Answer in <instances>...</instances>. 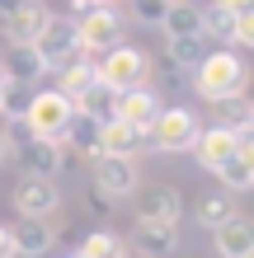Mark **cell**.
<instances>
[{
	"label": "cell",
	"instance_id": "obj_18",
	"mask_svg": "<svg viewBox=\"0 0 254 258\" xmlns=\"http://www.w3.org/2000/svg\"><path fill=\"white\" fill-rule=\"evenodd\" d=\"M217 178H221V188H226V192H249L254 188V146L240 141V150L217 169Z\"/></svg>",
	"mask_w": 254,
	"mask_h": 258
},
{
	"label": "cell",
	"instance_id": "obj_20",
	"mask_svg": "<svg viewBox=\"0 0 254 258\" xmlns=\"http://www.w3.org/2000/svg\"><path fill=\"white\" fill-rule=\"evenodd\" d=\"M174 230L179 225H160V221H137L132 225V249H141L146 258H160L174 249Z\"/></svg>",
	"mask_w": 254,
	"mask_h": 258
},
{
	"label": "cell",
	"instance_id": "obj_37",
	"mask_svg": "<svg viewBox=\"0 0 254 258\" xmlns=\"http://www.w3.org/2000/svg\"><path fill=\"white\" fill-rule=\"evenodd\" d=\"M0 89H5V75H0Z\"/></svg>",
	"mask_w": 254,
	"mask_h": 258
},
{
	"label": "cell",
	"instance_id": "obj_29",
	"mask_svg": "<svg viewBox=\"0 0 254 258\" xmlns=\"http://www.w3.org/2000/svg\"><path fill=\"white\" fill-rule=\"evenodd\" d=\"M28 99H33V89H28V85H10L5 80V89H0V113H5L10 122H19V117L28 113Z\"/></svg>",
	"mask_w": 254,
	"mask_h": 258
},
{
	"label": "cell",
	"instance_id": "obj_15",
	"mask_svg": "<svg viewBox=\"0 0 254 258\" xmlns=\"http://www.w3.org/2000/svg\"><path fill=\"white\" fill-rule=\"evenodd\" d=\"M0 75H5L10 85H28V89H33V85L42 80V75H47V66L38 61V52H33V47H24V42H19V47H5Z\"/></svg>",
	"mask_w": 254,
	"mask_h": 258
},
{
	"label": "cell",
	"instance_id": "obj_21",
	"mask_svg": "<svg viewBox=\"0 0 254 258\" xmlns=\"http://www.w3.org/2000/svg\"><path fill=\"white\" fill-rule=\"evenodd\" d=\"M160 28H165V38H202V10H193L188 0H170Z\"/></svg>",
	"mask_w": 254,
	"mask_h": 258
},
{
	"label": "cell",
	"instance_id": "obj_16",
	"mask_svg": "<svg viewBox=\"0 0 254 258\" xmlns=\"http://www.w3.org/2000/svg\"><path fill=\"white\" fill-rule=\"evenodd\" d=\"M137 221L179 225V192L174 188H141V197H137Z\"/></svg>",
	"mask_w": 254,
	"mask_h": 258
},
{
	"label": "cell",
	"instance_id": "obj_11",
	"mask_svg": "<svg viewBox=\"0 0 254 258\" xmlns=\"http://www.w3.org/2000/svg\"><path fill=\"white\" fill-rule=\"evenodd\" d=\"M57 202H62V192H57L52 178L24 174L19 183H14V211H19V216H52Z\"/></svg>",
	"mask_w": 254,
	"mask_h": 258
},
{
	"label": "cell",
	"instance_id": "obj_26",
	"mask_svg": "<svg viewBox=\"0 0 254 258\" xmlns=\"http://www.w3.org/2000/svg\"><path fill=\"white\" fill-rule=\"evenodd\" d=\"M80 258H127V244L113 230H94V235H85Z\"/></svg>",
	"mask_w": 254,
	"mask_h": 258
},
{
	"label": "cell",
	"instance_id": "obj_25",
	"mask_svg": "<svg viewBox=\"0 0 254 258\" xmlns=\"http://www.w3.org/2000/svg\"><path fill=\"white\" fill-rule=\"evenodd\" d=\"M193 216H198L202 230H217V225H226V221L235 216V207H231V197L212 192V197H202V202H198V211H193Z\"/></svg>",
	"mask_w": 254,
	"mask_h": 258
},
{
	"label": "cell",
	"instance_id": "obj_27",
	"mask_svg": "<svg viewBox=\"0 0 254 258\" xmlns=\"http://www.w3.org/2000/svg\"><path fill=\"white\" fill-rule=\"evenodd\" d=\"M231 33H235V14H226L221 5H202V38L231 42Z\"/></svg>",
	"mask_w": 254,
	"mask_h": 258
},
{
	"label": "cell",
	"instance_id": "obj_14",
	"mask_svg": "<svg viewBox=\"0 0 254 258\" xmlns=\"http://www.w3.org/2000/svg\"><path fill=\"white\" fill-rule=\"evenodd\" d=\"M14 155H19L24 174H33V178H52L57 169H62V146H57V141H42V136H28Z\"/></svg>",
	"mask_w": 254,
	"mask_h": 258
},
{
	"label": "cell",
	"instance_id": "obj_31",
	"mask_svg": "<svg viewBox=\"0 0 254 258\" xmlns=\"http://www.w3.org/2000/svg\"><path fill=\"white\" fill-rule=\"evenodd\" d=\"M235 47H254V14H235V33H231Z\"/></svg>",
	"mask_w": 254,
	"mask_h": 258
},
{
	"label": "cell",
	"instance_id": "obj_13",
	"mask_svg": "<svg viewBox=\"0 0 254 258\" xmlns=\"http://www.w3.org/2000/svg\"><path fill=\"white\" fill-rule=\"evenodd\" d=\"M240 141H249V136H231V132H221V127H202L198 141H193V155H198V164H202L207 174H217L221 164L240 150Z\"/></svg>",
	"mask_w": 254,
	"mask_h": 258
},
{
	"label": "cell",
	"instance_id": "obj_9",
	"mask_svg": "<svg viewBox=\"0 0 254 258\" xmlns=\"http://www.w3.org/2000/svg\"><path fill=\"white\" fill-rule=\"evenodd\" d=\"M94 192H104V197H132L137 192V160L94 155Z\"/></svg>",
	"mask_w": 254,
	"mask_h": 258
},
{
	"label": "cell",
	"instance_id": "obj_30",
	"mask_svg": "<svg viewBox=\"0 0 254 258\" xmlns=\"http://www.w3.org/2000/svg\"><path fill=\"white\" fill-rule=\"evenodd\" d=\"M165 10H170V0H132V19H137V24H151V28H160Z\"/></svg>",
	"mask_w": 254,
	"mask_h": 258
},
{
	"label": "cell",
	"instance_id": "obj_24",
	"mask_svg": "<svg viewBox=\"0 0 254 258\" xmlns=\"http://www.w3.org/2000/svg\"><path fill=\"white\" fill-rule=\"evenodd\" d=\"M71 108H76L80 117H89V122H109V113H113V94L104 85H89L85 94L71 99Z\"/></svg>",
	"mask_w": 254,
	"mask_h": 258
},
{
	"label": "cell",
	"instance_id": "obj_4",
	"mask_svg": "<svg viewBox=\"0 0 254 258\" xmlns=\"http://www.w3.org/2000/svg\"><path fill=\"white\" fill-rule=\"evenodd\" d=\"M71 99L66 94H57V89H38L33 99H28V113H24V127L28 136H42V141H57L62 146V132L71 122Z\"/></svg>",
	"mask_w": 254,
	"mask_h": 258
},
{
	"label": "cell",
	"instance_id": "obj_5",
	"mask_svg": "<svg viewBox=\"0 0 254 258\" xmlns=\"http://www.w3.org/2000/svg\"><path fill=\"white\" fill-rule=\"evenodd\" d=\"M28 47L38 52V61L47 71H62L71 56H80V42H76V19H66V14H47V24L38 28V38L28 42Z\"/></svg>",
	"mask_w": 254,
	"mask_h": 258
},
{
	"label": "cell",
	"instance_id": "obj_7",
	"mask_svg": "<svg viewBox=\"0 0 254 258\" xmlns=\"http://www.w3.org/2000/svg\"><path fill=\"white\" fill-rule=\"evenodd\" d=\"M47 5H42V0H19V5H14L5 19H0V42H5V47H28V42L38 38V28L47 24Z\"/></svg>",
	"mask_w": 254,
	"mask_h": 258
},
{
	"label": "cell",
	"instance_id": "obj_32",
	"mask_svg": "<svg viewBox=\"0 0 254 258\" xmlns=\"http://www.w3.org/2000/svg\"><path fill=\"white\" fill-rule=\"evenodd\" d=\"M226 14H254V0H217Z\"/></svg>",
	"mask_w": 254,
	"mask_h": 258
},
{
	"label": "cell",
	"instance_id": "obj_6",
	"mask_svg": "<svg viewBox=\"0 0 254 258\" xmlns=\"http://www.w3.org/2000/svg\"><path fill=\"white\" fill-rule=\"evenodd\" d=\"M198 117H193L188 108H160L156 122L146 127V136H151V150H165V155H179V150H193V141H198Z\"/></svg>",
	"mask_w": 254,
	"mask_h": 258
},
{
	"label": "cell",
	"instance_id": "obj_22",
	"mask_svg": "<svg viewBox=\"0 0 254 258\" xmlns=\"http://www.w3.org/2000/svg\"><path fill=\"white\" fill-rule=\"evenodd\" d=\"M89 85H99V75H94V61H85V56H71V61L57 71V94H66V99L85 94Z\"/></svg>",
	"mask_w": 254,
	"mask_h": 258
},
{
	"label": "cell",
	"instance_id": "obj_1",
	"mask_svg": "<svg viewBox=\"0 0 254 258\" xmlns=\"http://www.w3.org/2000/svg\"><path fill=\"white\" fill-rule=\"evenodd\" d=\"M193 85H198V94L207 103L231 99V94H245V61H240V52H231V47L202 52V61L193 66Z\"/></svg>",
	"mask_w": 254,
	"mask_h": 258
},
{
	"label": "cell",
	"instance_id": "obj_36",
	"mask_svg": "<svg viewBox=\"0 0 254 258\" xmlns=\"http://www.w3.org/2000/svg\"><path fill=\"white\" fill-rule=\"evenodd\" d=\"M94 5H113V0H94Z\"/></svg>",
	"mask_w": 254,
	"mask_h": 258
},
{
	"label": "cell",
	"instance_id": "obj_17",
	"mask_svg": "<svg viewBox=\"0 0 254 258\" xmlns=\"http://www.w3.org/2000/svg\"><path fill=\"white\" fill-rule=\"evenodd\" d=\"M217 253L221 258H254V225L240 221V216H231L226 225H217Z\"/></svg>",
	"mask_w": 254,
	"mask_h": 258
},
{
	"label": "cell",
	"instance_id": "obj_35",
	"mask_svg": "<svg viewBox=\"0 0 254 258\" xmlns=\"http://www.w3.org/2000/svg\"><path fill=\"white\" fill-rule=\"evenodd\" d=\"M10 160V146H5V136H0V164H5Z\"/></svg>",
	"mask_w": 254,
	"mask_h": 258
},
{
	"label": "cell",
	"instance_id": "obj_8",
	"mask_svg": "<svg viewBox=\"0 0 254 258\" xmlns=\"http://www.w3.org/2000/svg\"><path fill=\"white\" fill-rule=\"evenodd\" d=\"M151 150V136H146L141 127H127L118 122V117H109V122H99V155H118V160H137Z\"/></svg>",
	"mask_w": 254,
	"mask_h": 258
},
{
	"label": "cell",
	"instance_id": "obj_34",
	"mask_svg": "<svg viewBox=\"0 0 254 258\" xmlns=\"http://www.w3.org/2000/svg\"><path fill=\"white\" fill-rule=\"evenodd\" d=\"M14 5H19V0H0V19H5V14H10Z\"/></svg>",
	"mask_w": 254,
	"mask_h": 258
},
{
	"label": "cell",
	"instance_id": "obj_23",
	"mask_svg": "<svg viewBox=\"0 0 254 258\" xmlns=\"http://www.w3.org/2000/svg\"><path fill=\"white\" fill-rule=\"evenodd\" d=\"M62 146L80 150V155H99V122L71 113V122H66V132H62Z\"/></svg>",
	"mask_w": 254,
	"mask_h": 258
},
{
	"label": "cell",
	"instance_id": "obj_28",
	"mask_svg": "<svg viewBox=\"0 0 254 258\" xmlns=\"http://www.w3.org/2000/svg\"><path fill=\"white\" fill-rule=\"evenodd\" d=\"M202 42L207 38H165V56H170V61H179V66H198L202 61Z\"/></svg>",
	"mask_w": 254,
	"mask_h": 258
},
{
	"label": "cell",
	"instance_id": "obj_2",
	"mask_svg": "<svg viewBox=\"0 0 254 258\" xmlns=\"http://www.w3.org/2000/svg\"><path fill=\"white\" fill-rule=\"evenodd\" d=\"M94 75H99V85L109 89V94H127V89H141L151 80V56L141 47L118 42L113 52H104V61H94Z\"/></svg>",
	"mask_w": 254,
	"mask_h": 258
},
{
	"label": "cell",
	"instance_id": "obj_12",
	"mask_svg": "<svg viewBox=\"0 0 254 258\" xmlns=\"http://www.w3.org/2000/svg\"><path fill=\"white\" fill-rule=\"evenodd\" d=\"M156 113H160V94L156 89H127V94H113V113L109 117H118V122H127V127H151L156 122Z\"/></svg>",
	"mask_w": 254,
	"mask_h": 258
},
{
	"label": "cell",
	"instance_id": "obj_19",
	"mask_svg": "<svg viewBox=\"0 0 254 258\" xmlns=\"http://www.w3.org/2000/svg\"><path fill=\"white\" fill-rule=\"evenodd\" d=\"M212 108H217V122H212V127L231 132V136H249V132H254V108H249V99H245V94L217 99Z\"/></svg>",
	"mask_w": 254,
	"mask_h": 258
},
{
	"label": "cell",
	"instance_id": "obj_3",
	"mask_svg": "<svg viewBox=\"0 0 254 258\" xmlns=\"http://www.w3.org/2000/svg\"><path fill=\"white\" fill-rule=\"evenodd\" d=\"M123 14H118L113 5H94L89 14H80L76 19V42H80V52L85 56H104V52H113L118 42H123Z\"/></svg>",
	"mask_w": 254,
	"mask_h": 258
},
{
	"label": "cell",
	"instance_id": "obj_10",
	"mask_svg": "<svg viewBox=\"0 0 254 258\" xmlns=\"http://www.w3.org/2000/svg\"><path fill=\"white\" fill-rule=\"evenodd\" d=\"M10 239H14V258H42L57 244V230L47 216H19L10 225Z\"/></svg>",
	"mask_w": 254,
	"mask_h": 258
},
{
	"label": "cell",
	"instance_id": "obj_33",
	"mask_svg": "<svg viewBox=\"0 0 254 258\" xmlns=\"http://www.w3.org/2000/svg\"><path fill=\"white\" fill-rule=\"evenodd\" d=\"M0 258H14V239H10V225H0Z\"/></svg>",
	"mask_w": 254,
	"mask_h": 258
},
{
	"label": "cell",
	"instance_id": "obj_38",
	"mask_svg": "<svg viewBox=\"0 0 254 258\" xmlns=\"http://www.w3.org/2000/svg\"><path fill=\"white\" fill-rule=\"evenodd\" d=\"M66 258H80V253H66Z\"/></svg>",
	"mask_w": 254,
	"mask_h": 258
}]
</instances>
